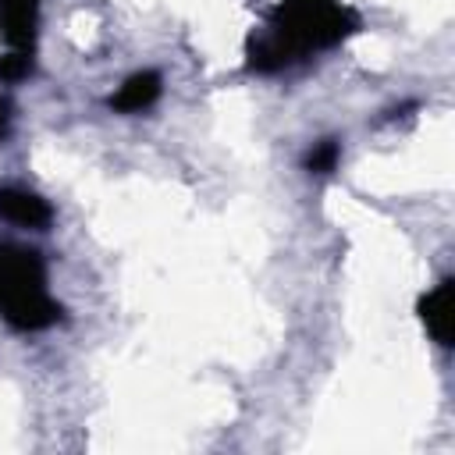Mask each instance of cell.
Here are the masks:
<instances>
[{"label": "cell", "instance_id": "cell-1", "mask_svg": "<svg viewBox=\"0 0 455 455\" xmlns=\"http://www.w3.org/2000/svg\"><path fill=\"white\" fill-rule=\"evenodd\" d=\"M359 28V18L341 0H277L259 36L245 46L252 75H277L313 50H331Z\"/></svg>", "mask_w": 455, "mask_h": 455}, {"label": "cell", "instance_id": "cell-2", "mask_svg": "<svg viewBox=\"0 0 455 455\" xmlns=\"http://www.w3.org/2000/svg\"><path fill=\"white\" fill-rule=\"evenodd\" d=\"M0 316L14 331H46L64 309L46 291V259L28 245H0Z\"/></svg>", "mask_w": 455, "mask_h": 455}, {"label": "cell", "instance_id": "cell-3", "mask_svg": "<svg viewBox=\"0 0 455 455\" xmlns=\"http://www.w3.org/2000/svg\"><path fill=\"white\" fill-rule=\"evenodd\" d=\"M0 220L18 224V228H32V231H46L53 220V206L21 185H4L0 188Z\"/></svg>", "mask_w": 455, "mask_h": 455}, {"label": "cell", "instance_id": "cell-4", "mask_svg": "<svg viewBox=\"0 0 455 455\" xmlns=\"http://www.w3.org/2000/svg\"><path fill=\"white\" fill-rule=\"evenodd\" d=\"M160 92H164L160 71H149V68L135 71V75H128L117 85V92H110V110H117V114H142V110H149L160 100Z\"/></svg>", "mask_w": 455, "mask_h": 455}, {"label": "cell", "instance_id": "cell-5", "mask_svg": "<svg viewBox=\"0 0 455 455\" xmlns=\"http://www.w3.org/2000/svg\"><path fill=\"white\" fill-rule=\"evenodd\" d=\"M39 0H0V32L11 50H32Z\"/></svg>", "mask_w": 455, "mask_h": 455}, {"label": "cell", "instance_id": "cell-6", "mask_svg": "<svg viewBox=\"0 0 455 455\" xmlns=\"http://www.w3.org/2000/svg\"><path fill=\"white\" fill-rule=\"evenodd\" d=\"M451 277H444L437 288H430L423 299H419V320L427 327V334L437 341V345H451Z\"/></svg>", "mask_w": 455, "mask_h": 455}, {"label": "cell", "instance_id": "cell-7", "mask_svg": "<svg viewBox=\"0 0 455 455\" xmlns=\"http://www.w3.org/2000/svg\"><path fill=\"white\" fill-rule=\"evenodd\" d=\"M338 164H341V142H338V139H320V142H313V146L302 153V171H306V174H316V178L334 174Z\"/></svg>", "mask_w": 455, "mask_h": 455}, {"label": "cell", "instance_id": "cell-8", "mask_svg": "<svg viewBox=\"0 0 455 455\" xmlns=\"http://www.w3.org/2000/svg\"><path fill=\"white\" fill-rule=\"evenodd\" d=\"M32 75V50H11L0 57V82H21Z\"/></svg>", "mask_w": 455, "mask_h": 455}, {"label": "cell", "instance_id": "cell-9", "mask_svg": "<svg viewBox=\"0 0 455 455\" xmlns=\"http://www.w3.org/2000/svg\"><path fill=\"white\" fill-rule=\"evenodd\" d=\"M11 117H14V114H11V100L0 96V142L11 135Z\"/></svg>", "mask_w": 455, "mask_h": 455}]
</instances>
